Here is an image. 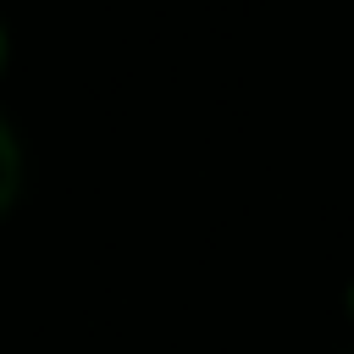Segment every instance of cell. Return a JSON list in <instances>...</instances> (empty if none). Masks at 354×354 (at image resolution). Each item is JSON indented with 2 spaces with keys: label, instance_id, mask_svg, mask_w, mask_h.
<instances>
[{
  "label": "cell",
  "instance_id": "obj_3",
  "mask_svg": "<svg viewBox=\"0 0 354 354\" xmlns=\"http://www.w3.org/2000/svg\"><path fill=\"white\" fill-rule=\"evenodd\" d=\"M348 304H354V293H348Z\"/></svg>",
  "mask_w": 354,
  "mask_h": 354
},
{
  "label": "cell",
  "instance_id": "obj_2",
  "mask_svg": "<svg viewBox=\"0 0 354 354\" xmlns=\"http://www.w3.org/2000/svg\"><path fill=\"white\" fill-rule=\"evenodd\" d=\"M0 66H6V22H0Z\"/></svg>",
  "mask_w": 354,
  "mask_h": 354
},
{
  "label": "cell",
  "instance_id": "obj_1",
  "mask_svg": "<svg viewBox=\"0 0 354 354\" xmlns=\"http://www.w3.org/2000/svg\"><path fill=\"white\" fill-rule=\"evenodd\" d=\"M17 177H22V155H17V138H11V127L0 122V210L11 205V194H17Z\"/></svg>",
  "mask_w": 354,
  "mask_h": 354
}]
</instances>
